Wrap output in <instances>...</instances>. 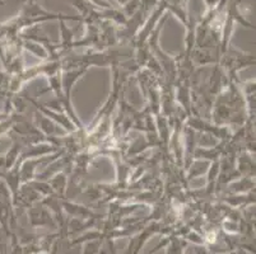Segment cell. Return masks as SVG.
I'll list each match as a JSON object with an SVG mask.
<instances>
[{
    "label": "cell",
    "mask_w": 256,
    "mask_h": 254,
    "mask_svg": "<svg viewBox=\"0 0 256 254\" xmlns=\"http://www.w3.org/2000/svg\"><path fill=\"white\" fill-rule=\"evenodd\" d=\"M30 223L34 228L38 227H56V221L54 219L51 211H48V207L42 202H36L28 209Z\"/></svg>",
    "instance_id": "1"
},
{
    "label": "cell",
    "mask_w": 256,
    "mask_h": 254,
    "mask_svg": "<svg viewBox=\"0 0 256 254\" xmlns=\"http://www.w3.org/2000/svg\"><path fill=\"white\" fill-rule=\"evenodd\" d=\"M26 99L28 102H31L32 104H34V107H36L37 109L40 111V113H42L44 116H48V118H50V120H52L54 122L58 123V125L62 126L65 129V131L69 132V134H74V132L78 131V129L76 127V125H74L73 122H72L70 118L68 117V116L65 115V113H62L60 115V112H54V111H50L48 108H46V107H44L42 104H40L38 102L34 101V98L28 97V95H24Z\"/></svg>",
    "instance_id": "2"
},
{
    "label": "cell",
    "mask_w": 256,
    "mask_h": 254,
    "mask_svg": "<svg viewBox=\"0 0 256 254\" xmlns=\"http://www.w3.org/2000/svg\"><path fill=\"white\" fill-rule=\"evenodd\" d=\"M0 5H4V1H3V0H0Z\"/></svg>",
    "instance_id": "5"
},
{
    "label": "cell",
    "mask_w": 256,
    "mask_h": 254,
    "mask_svg": "<svg viewBox=\"0 0 256 254\" xmlns=\"http://www.w3.org/2000/svg\"><path fill=\"white\" fill-rule=\"evenodd\" d=\"M130 1H132V0H118V3L120 4V5H122V6H125L126 4H129Z\"/></svg>",
    "instance_id": "4"
},
{
    "label": "cell",
    "mask_w": 256,
    "mask_h": 254,
    "mask_svg": "<svg viewBox=\"0 0 256 254\" xmlns=\"http://www.w3.org/2000/svg\"><path fill=\"white\" fill-rule=\"evenodd\" d=\"M102 243H104V238L98 239H92L83 243V253L82 254H100L101 253Z\"/></svg>",
    "instance_id": "3"
}]
</instances>
